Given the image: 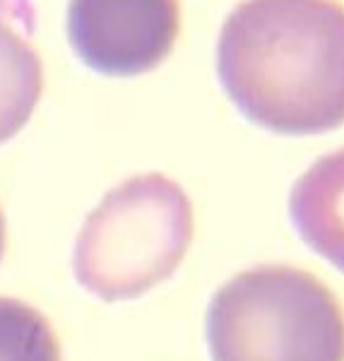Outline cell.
<instances>
[{"instance_id":"cell-5","label":"cell","mask_w":344,"mask_h":361,"mask_svg":"<svg viewBox=\"0 0 344 361\" xmlns=\"http://www.w3.org/2000/svg\"><path fill=\"white\" fill-rule=\"evenodd\" d=\"M289 217L301 241L344 272V147L301 173L289 195Z\"/></svg>"},{"instance_id":"cell-1","label":"cell","mask_w":344,"mask_h":361,"mask_svg":"<svg viewBox=\"0 0 344 361\" xmlns=\"http://www.w3.org/2000/svg\"><path fill=\"white\" fill-rule=\"evenodd\" d=\"M217 75L238 111L270 133L344 126V5L243 0L221 27Z\"/></svg>"},{"instance_id":"cell-6","label":"cell","mask_w":344,"mask_h":361,"mask_svg":"<svg viewBox=\"0 0 344 361\" xmlns=\"http://www.w3.org/2000/svg\"><path fill=\"white\" fill-rule=\"evenodd\" d=\"M32 13L27 0H0V145L22 130L44 92V66L17 29Z\"/></svg>"},{"instance_id":"cell-4","label":"cell","mask_w":344,"mask_h":361,"mask_svg":"<svg viewBox=\"0 0 344 361\" xmlns=\"http://www.w3.org/2000/svg\"><path fill=\"white\" fill-rule=\"evenodd\" d=\"M180 32L178 0H70L75 56L111 78H133L166 61Z\"/></svg>"},{"instance_id":"cell-8","label":"cell","mask_w":344,"mask_h":361,"mask_svg":"<svg viewBox=\"0 0 344 361\" xmlns=\"http://www.w3.org/2000/svg\"><path fill=\"white\" fill-rule=\"evenodd\" d=\"M5 253V217H3V209H0V260H3Z\"/></svg>"},{"instance_id":"cell-2","label":"cell","mask_w":344,"mask_h":361,"mask_svg":"<svg viewBox=\"0 0 344 361\" xmlns=\"http://www.w3.org/2000/svg\"><path fill=\"white\" fill-rule=\"evenodd\" d=\"M212 361H344V306L294 265H258L217 289L207 308Z\"/></svg>"},{"instance_id":"cell-7","label":"cell","mask_w":344,"mask_h":361,"mask_svg":"<svg viewBox=\"0 0 344 361\" xmlns=\"http://www.w3.org/2000/svg\"><path fill=\"white\" fill-rule=\"evenodd\" d=\"M0 361H61V342L51 320L10 296H0Z\"/></svg>"},{"instance_id":"cell-3","label":"cell","mask_w":344,"mask_h":361,"mask_svg":"<svg viewBox=\"0 0 344 361\" xmlns=\"http://www.w3.org/2000/svg\"><path fill=\"white\" fill-rule=\"evenodd\" d=\"M193 234V202L176 180L133 176L106 193L82 224L75 277L104 301L137 299L176 272Z\"/></svg>"}]
</instances>
